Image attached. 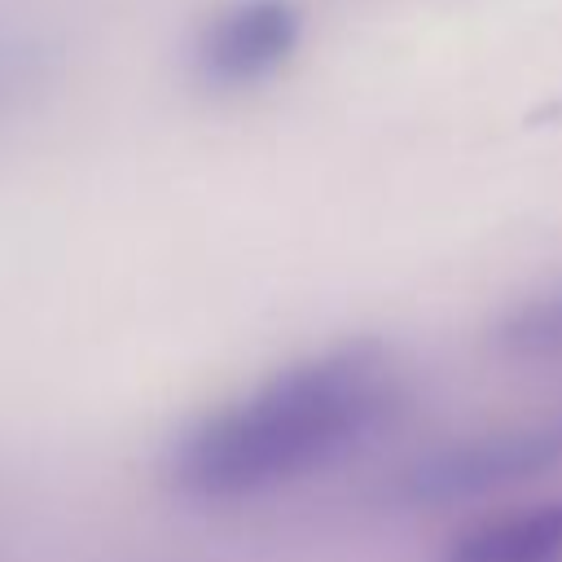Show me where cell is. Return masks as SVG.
I'll return each instance as SVG.
<instances>
[{"label":"cell","mask_w":562,"mask_h":562,"mask_svg":"<svg viewBox=\"0 0 562 562\" xmlns=\"http://www.w3.org/2000/svg\"><path fill=\"white\" fill-rule=\"evenodd\" d=\"M395 400L400 382L382 347L312 351L189 422L162 457V479L198 505L268 496L364 443Z\"/></svg>","instance_id":"6da1fadb"},{"label":"cell","mask_w":562,"mask_h":562,"mask_svg":"<svg viewBox=\"0 0 562 562\" xmlns=\"http://www.w3.org/2000/svg\"><path fill=\"white\" fill-rule=\"evenodd\" d=\"M553 465H562V413L426 452L404 470V496L417 505H452L496 492L505 483H522Z\"/></svg>","instance_id":"7a4b0ae2"},{"label":"cell","mask_w":562,"mask_h":562,"mask_svg":"<svg viewBox=\"0 0 562 562\" xmlns=\"http://www.w3.org/2000/svg\"><path fill=\"white\" fill-rule=\"evenodd\" d=\"M303 44V9L294 0H233L215 9L193 44V70L206 88L241 92L272 79Z\"/></svg>","instance_id":"3957f363"},{"label":"cell","mask_w":562,"mask_h":562,"mask_svg":"<svg viewBox=\"0 0 562 562\" xmlns=\"http://www.w3.org/2000/svg\"><path fill=\"white\" fill-rule=\"evenodd\" d=\"M443 562H562V501L483 518L448 540Z\"/></svg>","instance_id":"277c9868"},{"label":"cell","mask_w":562,"mask_h":562,"mask_svg":"<svg viewBox=\"0 0 562 562\" xmlns=\"http://www.w3.org/2000/svg\"><path fill=\"white\" fill-rule=\"evenodd\" d=\"M496 347L522 364H562V290L518 303L496 325Z\"/></svg>","instance_id":"5b68a950"}]
</instances>
